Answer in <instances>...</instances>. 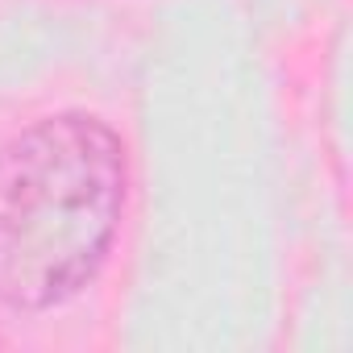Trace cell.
<instances>
[{
	"mask_svg": "<svg viewBox=\"0 0 353 353\" xmlns=\"http://www.w3.org/2000/svg\"><path fill=\"white\" fill-rule=\"evenodd\" d=\"M125 208V145L83 112L30 125L0 150V299L42 312L100 270Z\"/></svg>",
	"mask_w": 353,
	"mask_h": 353,
	"instance_id": "1",
	"label": "cell"
}]
</instances>
